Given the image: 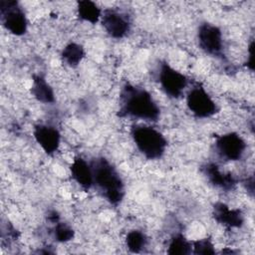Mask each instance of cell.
<instances>
[{
    "instance_id": "obj_1",
    "label": "cell",
    "mask_w": 255,
    "mask_h": 255,
    "mask_svg": "<svg viewBox=\"0 0 255 255\" xmlns=\"http://www.w3.org/2000/svg\"><path fill=\"white\" fill-rule=\"evenodd\" d=\"M120 116L153 123L158 121L160 109L147 90L127 84L121 91Z\"/></svg>"
},
{
    "instance_id": "obj_2",
    "label": "cell",
    "mask_w": 255,
    "mask_h": 255,
    "mask_svg": "<svg viewBox=\"0 0 255 255\" xmlns=\"http://www.w3.org/2000/svg\"><path fill=\"white\" fill-rule=\"evenodd\" d=\"M94 185L102 192L111 204H119L125 196V184L117 168L106 158L99 157L93 160Z\"/></svg>"
},
{
    "instance_id": "obj_3",
    "label": "cell",
    "mask_w": 255,
    "mask_h": 255,
    "mask_svg": "<svg viewBox=\"0 0 255 255\" xmlns=\"http://www.w3.org/2000/svg\"><path fill=\"white\" fill-rule=\"evenodd\" d=\"M130 136L136 149L149 160L161 158L167 148L165 135L149 125H135L130 128Z\"/></svg>"
},
{
    "instance_id": "obj_4",
    "label": "cell",
    "mask_w": 255,
    "mask_h": 255,
    "mask_svg": "<svg viewBox=\"0 0 255 255\" xmlns=\"http://www.w3.org/2000/svg\"><path fill=\"white\" fill-rule=\"evenodd\" d=\"M156 79L161 91L170 99H179L188 86L187 77L166 62L158 66Z\"/></svg>"
},
{
    "instance_id": "obj_5",
    "label": "cell",
    "mask_w": 255,
    "mask_h": 255,
    "mask_svg": "<svg viewBox=\"0 0 255 255\" xmlns=\"http://www.w3.org/2000/svg\"><path fill=\"white\" fill-rule=\"evenodd\" d=\"M0 19L4 28L14 36H23L28 30V20L21 5L14 0L0 1Z\"/></svg>"
},
{
    "instance_id": "obj_6",
    "label": "cell",
    "mask_w": 255,
    "mask_h": 255,
    "mask_svg": "<svg viewBox=\"0 0 255 255\" xmlns=\"http://www.w3.org/2000/svg\"><path fill=\"white\" fill-rule=\"evenodd\" d=\"M186 107L198 119H208L218 112V107L210 94L201 85L190 88L185 97Z\"/></svg>"
},
{
    "instance_id": "obj_7",
    "label": "cell",
    "mask_w": 255,
    "mask_h": 255,
    "mask_svg": "<svg viewBox=\"0 0 255 255\" xmlns=\"http://www.w3.org/2000/svg\"><path fill=\"white\" fill-rule=\"evenodd\" d=\"M219 157L227 161H237L243 157L247 149L245 139L237 132L229 131L218 135L214 142Z\"/></svg>"
},
{
    "instance_id": "obj_8",
    "label": "cell",
    "mask_w": 255,
    "mask_h": 255,
    "mask_svg": "<svg viewBox=\"0 0 255 255\" xmlns=\"http://www.w3.org/2000/svg\"><path fill=\"white\" fill-rule=\"evenodd\" d=\"M197 41L200 49L207 55L219 57L224 48L223 33L221 29L211 23L204 22L198 26Z\"/></svg>"
},
{
    "instance_id": "obj_9",
    "label": "cell",
    "mask_w": 255,
    "mask_h": 255,
    "mask_svg": "<svg viewBox=\"0 0 255 255\" xmlns=\"http://www.w3.org/2000/svg\"><path fill=\"white\" fill-rule=\"evenodd\" d=\"M100 23L106 33L114 39L125 38L129 33L131 27L128 15L114 8L103 10Z\"/></svg>"
},
{
    "instance_id": "obj_10",
    "label": "cell",
    "mask_w": 255,
    "mask_h": 255,
    "mask_svg": "<svg viewBox=\"0 0 255 255\" xmlns=\"http://www.w3.org/2000/svg\"><path fill=\"white\" fill-rule=\"evenodd\" d=\"M33 137L41 149L48 155L56 153L61 145V132L51 125L39 124L33 128Z\"/></svg>"
},
{
    "instance_id": "obj_11",
    "label": "cell",
    "mask_w": 255,
    "mask_h": 255,
    "mask_svg": "<svg viewBox=\"0 0 255 255\" xmlns=\"http://www.w3.org/2000/svg\"><path fill=\"white\" fill-rule=\"evenodd\" d=\"M214 220L227 228H240L244 224V215L240 209L231 208L223 202H217L213 206Z\"/></svg>"
},
{
    "instance_id": "obj_12",
    "label": "cell",
    "mask_w": 255,
    "mask_h": 255,
    "mask_svg": "<svg viewBox=\"0 0 255 255\" xmlns=\"http://www.w3.org/2000/svg\"><path fill=\"white\" fill-rule=\"evenodd\" d=\"M71 176L74 181L85 190L94 186V175L92 163L82 156H76L70 165Z\"/></svg>"
},
{
    "instance_id": "obj_13",
    "label": "cell",
    "mask_w": 255,
    "mask_h": 255,
    "mask_svg": "<svg viewBox=\"0 0 255 255\" xmlns=\"http://www.w3.org/2000/svg\"><path fill=\"white\" fill-rule=\"evenodd\" d=\"M203 173L211 184L225 191L232 190L237 184L236 178L231 173L222 171L220 167L213 162L206 163L203 166Z\"/></svg>"
},
{
    "instance_id": "obj_14",
    "label": "cell",
    "mask_w": 255,
    "mask_h": 255,
    "mask_svg": "<svg viewBox=\"0 0 255 255\" xmlns=\"http://www.w3.org/2000/svg\"><path fill=\"white\" fill-rule=\"evenodd\" d=\"M30 91L34 99L42 104L48 105L55 102L54 89L42 75H33Z\"/></svg>"
},
{
    "instance_id": "obj_15",
    "label": "cell",
    "mask_w": 255,
    "mask_h": 255,
    "mask_svg": "<svg viewBox=\"0 0 255 255\" xmlns=\"http://www.w3.org/2000/svg\"><path fill=\"white\" fill-rule=\"evenodd\" d=\"M103 9L94 1L81 0L77 2V15L80 20L95 25L101 21Z\"/></svg>"
},
{
    "instance_id": "obj_16",
    "label": "cell",
    "mask_w": 255,
    "mask_h": 255,
    "mask_svg": "<svg viewBox=\"0 0 255 255\" xmlns=\"http://www.w3.org/2000/svg\"><path fill=\"white\" fill-rule=\"evenodd\" d=\"M86 56L85 48L76 42L68 43L61 51L62 61L69 67L75 68L79 66Z\"/></svg>"
},
{
    "instance_id": "obj_17",
    "label": "cell",
    "mask_w": 255,
    "mask_h": 255,
    "mask_svg": "<svg viewBox=\"0 0 255 255\" xmlns=\"http://www.w3.org/2000/svg\"><path fill=\"white\" fill-rule=\"evenodd\" d=\"M192 243L182 233L173 234L167 242L166 253L170 255L191 254Z\"/></svg>"
},
{
    "instance_id": "obj_18",
    "label": "cell",
    "mask_w": 255,
    "mask_h": 255,
    "mask_svg": "<svg viewBox=\"0 0 255 255\" xmlns=\"http://www.w3.org/2000/svg\"><path fill=\"white\" fill-rule=\"evenodd\" d=\"M148 239L146 234L138 229L130 230L127 233L125 244L128 250L131 253H140L147 246Z\"/></svg>"
},
{
    "instance_id": "obj_19",
    "label": "cell",
    "mask_w": 255,
    "mask_h": 255,
    "mask_svg": "<svg viewBox=\"0 0 255 255\" xmlns=\"http://www.w3.org/2000/svg\"><path fill=\"white\" fill-rule=\"evenodd\" d=\"M53 235L57 242L67 243L73 240V238L75 237V231L67 223L57 222L55 223V226L53 229Z\"/></svg>"
},
{
    "instance_id": "obj_20",
    "label": "cell",
    "mask_w": 255,
    "mask_h": 255,
    "mask_svg": "<svg viewBox=\"0 0 255 255\" xmlns=\"http://www.w3.org/2000/svg\"><path fill=\"white\" fill-rule=\"evenodd\" d=\"M192 243V251L191 253L196 255H209L215 254L216 248L213 241L209 238H199L195 241H191Z\"/></svg>"
},
{
    "instance_id": "obj_21",
    "label": "cell",
    "mask_w": 255,
    "mask_h": 255,
    "mask_svg": "<svg viewBox=\"0 0 255 255\" xmlns=\"http://www.w3.org/2000/svg\"><path fill=\"white\" fill-rule=\"evenodd\" d=\"M247 61L246 65L247 68L252 72L254 70V42L253 40L250 42L248 48H247Z\"/></svg>"
}]
</instances>
